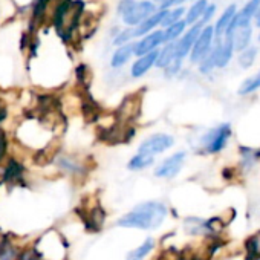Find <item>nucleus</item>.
<instances>
[{
    "label": "nucleus",
    "instance_id": "18",
    "mask_svg": "<svg viewBox=\"0 0 260 260\" xmlns=\"http://www.w3.org/2000/svg\"><path fill=\"white\" fill-rule=\"evenodd\" d=\"M226 37H231V42H233V48H234V52H242L243 49L249 48L251 46V37H252V26H245V28H236L231 36H226Z\"/></svg>",
    "mask_w": 260,
    "mask_h": 260
},
{
    "label": "nucleus",
    "instance_id": "16",
    "mask_svg": "<svg viewBox=\"0 0 260 260\" xmlns=\"http://www.w3.org/2000/svg\"><path fill=\"white\" fill-rule=\"evenodd\" d=\"M164 16H166V10L156 11L153 16H150V17H149V19H146L143 23H140L138 26H135V28L132 29V36H134V39H137V37H144V36H147V34L153 32V29H155L158 25H161V23H162Z\"/></svg>",
    "mask_w": 260,
    "mask_h": 260
},
{
    "label": "nucleus",
    "instance_id": "17",
    "mask_svg": "<svg viewBox=\"0 0 260 260\" xmlns=\"http://www.w3.org/2000/svg\"><path fill=\"white\" fill-rule=\"evenodd\" d=\"M23 245L14 237L5 234L4 240L0 242V260H17Z\"/></svg>",
    "mask_w": 260,
    "mask_h": 260
},
{
    "label": "nucleus",
    "instance_id": "12",
    "mask_svg": "<svg viewBox=\"0 0 260 260\" xmlns=\"http://www.w3.org/2000/svg\"><path fill=\"white\" fill-rule=\"evenodd\" d=\"M106 219H107V214H106V211H104V208L101 205L93 204L89 208H86L84 222H86V226L90 231L95 233V231L103 230V226L106 225Z\"/></svg>",
    "mask_w": 260,
    "mask_h": 260
},
{
    "label": "nucleus",
    "instance_id": "15",
    "mask_svg": "<svg viewBox=\"0 0 260 260\" xmlns=\"http://www.w3.org/2000/svg\"><path fill=\"white\" fill-rule=\"evenodd\" d=\"M236 13H237V7L233 4L230 5L222 14L220 17L216 20V25L213 26V31H214V40H219L225 36V32L228 31V28L231 26L234 17H236Z\"/></svg>",
    "mask_w": 260,
    "mask_h": 260
},
{
    "label": "nucleus",
    "instance_id": "7",
    "mask_svg": "<svg viewBox=\"0 0 260 260\" xmlns=\"http://www.w3.org/2000/svg\"><path fill=\"white\" fill-rule=\"evenodd\" d=\"M185 161H187V152L178 150V152L166 156L164 159H161L158 164H155L153 176L156 179H162V181L173 179L181 173V170L185 166Z\"/></svg>",
    "mask_w": 260,
    "mask_h": 260
},
{
    "label": "nucleus",
    "instance_id": "26",
    "mask_svg": "<svg viewBox=\"0 0 260 260\" xmlns=\"http://www.w3.org/2000/svg\"><path fill=\"white\" fill-rule=\"evenodd\" d=\"M258 89H260V71L254 77L246 78L242 83V86L239 87V93L240 95H248V93H252V92H255Z\"/></svg>",
    "mask_w": 260,
    "mask_h": 260
},
{
    "label": "nucleus",
    "instance_id": "10",
    "mask_svg": "<svg viewBox=\"0 0 260 260\" xmlns=\"http://www.w3.org/2000/svg\"><path fill=\"white\" fill-rule=\"evenodd\" d=\"M164 43H166V40H164V31H153L150 34L144 36L140 42L134 43V55L141 57V55L155 52Z\"/></svg>",
    "mask_w": 260,
    "mask_h": 260
},
{
    "label": "nucleus",
    "instance_id": "1",
    "mask_svg": "<svg viewBox=\"0 0 260 260\" xmlns=\"http://www.w3.org/2000/svg\"><path fill=\"white\" fill-rule=\"evenodd\" d=\"M169 217V207L164 201L149 199L134 205L115 220V226L137 231H155Z\"/></svg>",
    "mask_w": 260,
    "mask_h": 260
},
{
    "label": "nucleus",
    "instance_id": "3",
    "mask_svg": "<svg viewBox=\"0 0 260 260\" xmlns=\"http://www.w3.org/2000/svg\"><path fill=\"white\" fill-rule=\"evenodd\" d=\"M81 13H83L81 2H71V0H68V2H63L58 7L55 17H54V25H55L58 34L64 40H68L74 34Z\"/></svg>",
    "mask_w": 260,
    "mask_h": 260
},
{
    "label": "nucleus",
    "instance_id": "32",
    "mask_svg": "<svg viewBox=\"0 0 260 260\" xmlns=\"http://www.w3.org/2000/svg\"><path fill=\"white\" fill-rule=\"evenodd\" d=\"M158 260H181V257L179 255H176V254H173L172 251H166L164 254H161L159 255V258Z\"/></svg>",
    "mask_w": 260,
    "mask_h": 260
},
{
    "label": "nucleus",
    "instance_id": "24",
    "mask_svg": "<svg viewBox=\"0 0 260 260\" xmlns=\"http://www.w3.org/2000/svg\"><path fill=\"white\" fill-rule=\"evenodd\" d=\"M185 28H187V23L184 22V19L176 22V23H173V25H170V26H167L164 29V40H166V43H172V42L179 40V37L185 32Z\"/></svg>",
    "mask_w": 260,
    "mask_h": 260
},
{
    "label": "nucleus",
    "instance_id": "4",
    "mask_svg": "<svg viewBox=\"0 0 260 260\" xmlns=\"http://www.w3.org/2000/svg\"><path fill=\"white\" fill-rule=\"evenodd\" d=\"M118 13L122 17V22L128 26H138L146 19L156 13V5L149 0L137 2V0H121L118 5Z\"/></svg>",
    "mask_w": 260,
    "mask_h": 260
},
{
    "label": "nucleus",
    "instance_id": "19",
    "mask_svg": "<svg viewBox=\"0 0 260 260\" xmlns=\"http://www.w3.org/2000/svg\"><path fill=\"white\" fill-rule=\"evenodd\" d=\"M175 61H179L176 58V42L164 43V48L161 51H158V57H156L155 66L159 68V69H167Z\"/></svg>",
    "mask_w": 260,
    "mask_h": 260
},
{
    "label": "nucleus",
    "instance_id": "11",
    "mask_svg": "<svg viewBox=\"0 0 260 260\" xmlns=\"http://www.w3.org/2000/svg\"><path fill=\"white\" fill-rule=\"evenodd\" d=\"M202 28L204 26L201 23H196V25L190 26V29H187L179 37V40H176V58L179 61H184V58L188 57V54H190V51H191V48H193L198 36H199V32L202 31Z\"/></svg>",
    "mask_w": 260,
    "mask_h": 260
},
{
    "label": "nucleus",
    "instance_id": "29",
    "mask_svg": "<svg viewBox=\"0 0 260 260\" xmlns=\"http://www.w3.org/2000/svg\"><path fill=\"white\" fill-rule=\"evenodd\" d=\"M246 249H248V257L257 258L260 257V233L251 236L246 240Z\"/></svg>",
    "mask_w": 260,
    "mask_h": 260
},
{
    "label": "nucleus",
    "instance_id": "5",
    "mask_svg": "<svg viewBox=\"0 0 260 260\" xmlns=\"http://www.w3.org/2000/svg\"><path fill=\"white\" fill-rule=\"evenodd\" d=\"M230 137H231V125L228 122L219 124L217 127L210 128L208 132L201 138L199 149L208 155L219 153L225 149L226 143L230 141Z\"/></svg>",
    "mask_w": 260,
    "mask_h": 260
},
{
    "label": "nucleus",
    "instance_id": "8",
    "mask_svg": "<svg viewBox=\"0 0 260 260\" xmlns=\"http://www.w3.org/2000/svg\"><path fill=\"white\" fill-rule=\"evenodd\" d=\"M214 42H216V40H214L213 26H211V25L204 26L202 31L199 32V36H198V39H196V42H194L191 51H190V54H188L190 61L199 64V63L210 54V51H211L213 46H214Z\"/></svg>",
    "mask_w": 260,
    "mask_h": 260
},
{
    "label": "nucleus",
    "instance_id": "13",
    "mask_svg": "<svg viewBox=\"0 0 260 260\" xmlns=\"http://www.w3.org/2000/svg\"><path fill=\"white\" fill-rule=\"evenodd\" d=\"M156 57H158V51L138 57L134 61L132 68H130V77H132V78H143L155 66Z\"/></svg>",
    "mask_w": 260,
    "mask_h": 260
},
{
    "label": "nucleus",
    "instance_id": "30",
    "mask_svg": "<svg viewBox=\"0 0 260 260\" xmlns=\"http://www.w3.org/2000/svg\"><path fill=\"white\" fill-rule=\"evenodd\" d=\"M214 13H216V5H213V4H208V7L205 8V11H204V16H202V19H201V25L202 26H207L208 23H210V20L213 19V16H214Z\"/></svg>",
    "mask_w": 260,
    "mask_h": 260
},
{
    "label": "nucleus",
    "instance_id": "2",
    "mask_svg": "<svg viewBox=\"0 0 260 260\" xmlns=\"http://www.w3.org/2000/svg\"><path fill=\"white\" fill-rule=\"evenodd\" d=\"M52 166L57 169L58 173H61L63 176L72 178V179H84L89 175V161L87 158L77 155V153H69V152H61L57 150L52 158H51Z\"/></svg>",
    "mask_w": 260,
    "mask_h": 260
},
{
    "label": "nucleus",
    "instance_id": "9",
    "mask_svg": "<svg viewBox=\"0 0 260 260\" xmlns=\"http://www.w3.org/2000/svg\"><path fill=\"white\" fill-rule=\"evenodd\" d=\"M140 112H141V96L137 93H132L121 101L119 107L116 109L113 115L119 124L130 125L138 118Z\"/></svg>",
    "mask_w": 260,
    "mask_h": 260
},
{
    "label": "nucleus",
    "instance_id": "31",
    "mask_svg": "<svg viewBox=\"0 0 260 260\" xmlns=\"http://www.w3.org/2000/svg\"><path fill=\"white\" fill-rule=\"evenodd\" d=\"M185 0H159V4H161V10H169L172 7H176V5H181L184 4Z\"/></svg>",
    "mask_w": 260,
    "mask_h": 260
},
{
    "label": "nucleus",
    "instance_id": "35",
    "mask_svg": "<svg viewBox=\"0 0 260 260\" xmlns=\"http://www.w3.org/2000/svg\"><path fill=\"white\" fill-rule=\"evenodd\" d=\"M258 40H260V34H258Z\"/></svg>",
    "mask_w": 260,
    "mask_h": 260
},
{
    "label": "nucleus",
    "instance_id": "14",
    "mask_svg": "<svg viewBox=\"0 0 260 260\" xmlns=\"http://www.w3.org/2000/svg\"><path fill=\"white\" fill-rule=\"evenodd\" d=\"M155 248H156V240L155 237L149 236L140 245H137L125 254V260H147L155 251Z\"/></svg>",
    "mask_w": 260,
    "mask_h": 260
},
{
    "label": "nucleus",
    "instance_id": "28",
    "mask_svg": "<svg viewBox=\"0 0 260 260\" xmlns=\"http://www.w3.org/2000/svg\"><path fill=\"white\" fill-rule=\"evenodd\" d=\"M184 14H185V10L181 8V7L173 8V10H166V16H164L161 25H162L164 28H167V26H170V25H173V23L182 20V16H184Z\"/></svg>",
    "mask_w": 260,
    "mask_h": 260
},
{
    "label": "nucleus",
    "instance_id": "21",
    "mask_svg": "<svg viewBox=\"0 0 260 260\" xmlns=\"http://www.w3.org/2000/svg\"><path fill=\"white\" fill-rule=\"evenodd\" d=\"M155 166V159L150 158V156H146L143 153H135L130 156V159L127 161V169L134 173H138V172H144L150 167Z\"/></svg>",
    "mask_w": 260,
    "mask_h": 260
},
{
    "label": "nucleus",
    "instance_id": "25",
    "mask_svg": "<svg viewBox=\"0 0 260 260\" xmlns=\"http://www.w3.org/2000/svg\"><path fill=\"white\" fill-rule=\"evenodd\" d=\"M255 57H257V48L255 46H249L246 49H243L242 52H239V66L243 68V69H249L254 61H255Z\"/></svg>",
    "mask_w": 260,
    "mask_h": 260
},
{
    "label": "nucleus",
    "instance_id": "22",
    "mask_svg": "<svg viewBox=\"0 0 260 260\" xmlns=\"http://www.w3.org/2000/svg\"><path fill=\"white\" fill-rule=\"evenodd\" d=\"M207 7H208L207 0H194V4L188 8V11L185 14V19H184L187 26H193V25L199 23Z\"/></svg>",
    "mask_w": 260,
    "mask_h": 260
},
{
    "label": "nucleus",
    "instance_id": "34",
    "mask_svg": "<svg viewBox=\"0 0 260 260\" xmlns=\"http://www.w3.org/2000/svg\"><path fill=\"white\" fill-rule=\"evenodd\" d=\"M254 23H255V26L260 28V7L257 8V11H255V14H254Z\"/></svg>",
    "mask_w": 260,
    "mask_h": 260
},
{
    "label": "nucleus",
    "instance_id": "23",
    "mask_svg": "<svg viewBox=\"0 0 260 260\" xmlns=\"http://www.w3.org/2000/svg\"><path fill=\"white\" fill-rule=\"evenodd\" d=\"M184 230L190 236H198V234L210 233V225L208 220H202L198 217H187L184 220Z\"/></svg>",
    "mask_w": 260,
    "mask_h": 260
},
{
    "label": "nucleus",
    "instance_id": "33",
    "mask_svg": "<svg viewBox=\"0 0 260 260\" xmlns=\"http://www.w3.org/2000/svg\"><path fill=\"white\" fill-rule=\"evenodd\" d=\"M7 115H8L7 107L4 106V103H2V101H0V124H2V122L7 119Z\"/></svg>",
    "mask_w": 260,
    "mask_h": 260
},
{
    "label": "nucleus",
    "instance_id": "20",
    "mask_svg": "<svg viewBox=\"0 0 260 260\" xmlns=\"http://www.w3.org/2000/svg\"><path fill=\"white\" fill-rule=\"evenodd\" d=\"M134 57V43H127L122 46H118V49L112 54L110 58V68L121 69L124 64L128 63V60Z\"/></svg>",
    "mask_w": 260,
    "mask_h": 260
},
{
    "label": "nucleus",
    "instance_id": "27",
    "mask_svg": "<svg viewBox=\"0 0 260 260\" xmlns=\"http://www.w3.org/2000/svg\"><path fill=\"white\" fill-rule=\"evenodd\" d=\"M10 138L8 134L5 132L4 128H0V167H2L8 158H10Z\"/></svg>",
    "mask_w": 260,
    "mask_h": 260
},
{
    "label": "nucleus",
    "instance_id": "6",
    "mask_svg": "<svg viewBox=\"0 0 260 260\" xmlns=\"http://www.w3.org/2000/svg\"><path fill=\"white\" fill-rule=\"evenodd\" d=\"M175 146V137L170 134H152L146 137L137 147V153H143L146 156H150L156 159V156L166 153Z\"/></svg>",
    "mask_w": 260,
    "mask_h": 260
}]
</instances>
